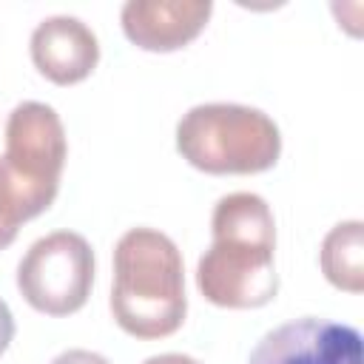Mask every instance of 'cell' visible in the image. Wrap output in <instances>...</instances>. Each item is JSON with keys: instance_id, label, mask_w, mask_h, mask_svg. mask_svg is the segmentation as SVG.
Masks as SVG:
<instances>
[{"instance_id": "cell-1", "label": "cell", "mask_w": 364, "mask_h": 364, "mask_svg": "<svg viewBox=\"0 0 364 364\" xmlns=\"http://www.w3.org/2000/svg\"><path fill=\"white\" fill-rule=\"evenodd\" d=\"M210 247L196 262V287L216 307L250 310L276 299V222L270 205L250 191L228 193L210 216Z\"/></svg>"}, {"instance_id": "cell-2", "label": "cell", "mask_w": 364, "mask_h": 364, "mask_svg": "<svg viewBox=\"0 0 364 364\" xmlns=\"http://www.w3.org/2000/svg\"><path fill=\"white\" fill-rule=\"evenodd\" d=\"M114 321L134 338H165L188 313L182 253L154 228H131L114 247Z\"/></svg>"}, {"instance_id": "cell-3", "label": "cell", "mask_w": 364, "mask_h": 364, "mask_svg": "<svg viewBox=\"0 0 364 364\" xmlns=\"http://www.w3.org/2000/svg\"><path fill=\"white\" fill-rule=\"evenodd\" d=\"M176 151L205 173H262L279 162V125L259 108L202 102L176 122Z\"/></svg>"}, {"instance_id": "cell-4", "label": "cell", "mask_w": 364, "mask_h": 364, "mask_svg": "<svg viewBox=\"0 0 364 364\" xmlns=\"http://www.w3.org/2000/svg\"><path fill=\"white\" fill-rule=\"evenodd\" d=\"M94 284V250L74 230L40 236L17 264L23 299L46 316L77 313Z\"/></svg>"}, {"instance_id": "cell-5", "label": "cell", "mask_w": 364, "mask_h": 364, "mask_svg": "<svg viewBox=\"0 0 364 364\" xmlns=\"http://www.w3.org/2000/svg\"><path fill=\"white\" fill-rule=\"evenodd\" d=\"M65 156H68V142L60 114L37 100H26L14 105L6 122L3 165L17 179V185L34 199L40 210H48V205L60 191Z\"/></svg>"}, {"instance_id": "cell-6", "label": "cell", "mask_w": 364, "mask_h": 364, "mask_svg": "<svg viewBox=\"0 0 364 364\" xmlns=\"http://www.w3.org/2000/svg\"><path fill=\"white\" fill-rule=\"evenodd\" d=\"M247 364H364V344L350 324L304 316L264 333Z\"/></svg>"}, {"instance_id": "cell-7", "label": "cell", "mask_w": 364, "mask_h": 364, "mask_svg": "<svg viewBox=\"0 0 364 364\" xmlns=\"http://www.w3.org/2000/svg\"><path fill=\"white\" fill-rule=\"evenodd\" d=\"M210 11V0H128L119 23L136 48L176 51L205 28Z\"/></svg>"}, {"instance_id": "cell-8", "label": "cell", "mask_w": 364, "mask_h": 364, "mask_svg": "<svg viewBox=\"0 0 364 364\" xmlns=\"http://www.w3.org/2000/svg\"><path fill=\"white\" fill-rule=\"evenodd\" d=\"M31 60L51 82L74 85L97 68L100 43L80 17L51 14L31 31Z\"/></svg>"}, {"instance_id": "cell-9", "label": "cell", "mask_w": 364, "mask_h": 364, "mask_svg": "<svg viewBox=\"0 0 364 364\" xmlns=\"http://www.w3.org/2000/svg\"><path fill=\"white\" fill-rule=\"evenodd\" d=\"M321 273L330 284L347 293L364 290V222L347 219L330 228L321 242Z\"/></svg>"}, {"instance_id": "cell-10", "label": "cell", "mask_w": 364, "mask_h": 364, "mask_svg": "<svg viewBox=\"0 0 364 364\" xmlns=\"http://www.w3.org/2000/svg\"><path fill=\"white\" fill-rule=\"evenodd\" d=\"M43 210L34 205V199L17 185V179L9 173V168L0 159V250L9 247L17 239V230L23 222L40 216Z\"/></svg>"}, {"instance_id": "cell-11", "label": "cell", "mask_w": 364, "mask_h": 364, "mask_svg": "<svg viewBox=\"0 0 364 364\" xmlns=\"http://www.w3.org/2000/svg\"><path fill=\"white\" fill-rule=\"evenodd\" d=\"M51 364H111V361L100 353H91V350H65Z\"/></svg>"}, {"instance_id": "cell-12", "label": "cell", "mask_w": 364, "mask_h": 364, "mask_svg": "<svg viewBox=\"0 0 364 364\" xmlns=\"http://www.w3.org/2000/svg\"><path fill=\"white\" fill-rule=\"evenodd\" d=\"M14 338V316L9 310V304L0 299V355L6 353V347L11 344Z\"/></svg>"}, {"instance_id": "cell-13", "label": "cell", "mask_w": 364, "mask_h": 364, "mask_svg": "<svg viewBox=\"0 0 364 364\" xmlns=\"http://www.w3.org/2000/svg\"><path fill=\"white\" fill-rule=\"evenodd\" d=\"M142 364H202V361H196L193 355H185V353H159V355L145 358Z\"/></svg>"}]
</instances>
